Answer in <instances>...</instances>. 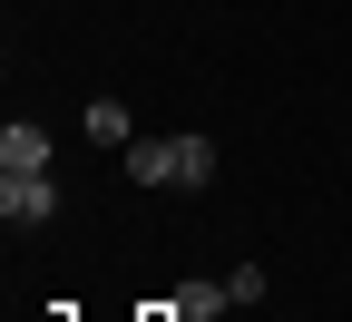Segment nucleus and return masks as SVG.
<instances>
[{
	"mask_svg": "<svg viewBox=\"0 0 352 322\" xmlns=\"http://www.w3.org/2000/svg\"><path fill=\"white\" fill-rule=\"evenodd\" d=\"M0 166H50V127H39V117H10V127H0Z\"/></svg>",
	"mask_w": 352,
	"mask_h": 322,
	"instance_id": "obj_3",
	"label": "nucleus"
},
{
	"mask_svg": "<svg viewBox=\"0 0 352 322\" xmlns=\"http://www.w3.org/2000/svg\"><path fill=\"white\" fill-rule=\"evenodd\" d=\"M226 303H235V293H226V273H215V284H176L166 312H176V322H196V312H226Z\"/></svg>",
	"mask_w": 352,
	"mask_h": 322,
	"instance_id": "obj_5",
	"label": "nucleus"
},
{
	"mask_svg": "<svg viewBox=\"0 0 352 322\" xmlns=\"http://www.w3.org/2000/svg\"><path fill=\"white\" fill-rule=\"evenodd\" d=\"M88 137H98V147H138V117L118 98H88Z\"/></svg>",
	"mask_w": 352,
	"mask_h": 322,
	"instance_id": "obj_4",
	"label": "nucleus"
},
{
	"mask_svg": "<svg viewBox=\"0 0 352 322\" xmlns=\"http://www.w3.org/2000/svg\"><path fill=\"white\" fill-rule=\"evenodd\" d=\"M0 215H10V225H50V215H59V176H50V166H30V176L0 166Z\"/></svg>",
	"mask_w": 352,
	"mask_h": 322,
	"instance_id": "obj_1",
	"label": "nucleus"
},
{
	"mask_svg": "<svg viewBox=\"0 0 352 322\" xmlns=\"http://www.w3.org/2000/svg\"><path fill=\"white\" fill-rule=\"evenodd\" d=\"M215 176V137H166V186H206Z\"/></svg>",
	"mask_w": 352,
	"mask_h": 322,
	"instance_id": "obj_2",
	"label": "nucleus"
},
{
	"mask_svg": "<svg viewBox=\"0 0 352 322\" xmlns=\"http://www.w3.org/2000/svg\"><path fill=\"white\" fill-rule=\"evenodd\" d=\"M226 293H235V303L254 312V303H264V264H235V273H226Z\"/></svg>",
	"mask_w": 352,
	"mask_h": 322,
	"instance_id": "obj_6",
	"label": "nucleus"
}]
</instances>
